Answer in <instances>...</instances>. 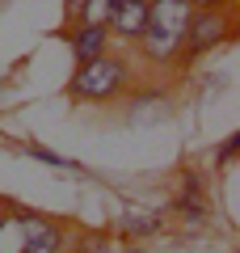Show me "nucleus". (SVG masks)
Here are the masks:
<instances>
[{"label": "nucleus", "mask_w": 240, "mask_h": 253, "mask_svg": "<svg viewBox=\"0 0 240 253\" xmlns=\"http://www.w3.org/2000/svg\"><path fill=\"white\" fill-rule=\"evenodd\" d=\"M190 17H194V4H186V0H152L148 4V26L139 34V55L148 68L169 72L181 63Z\"/></svg>", "instance_id": "nucleus-1"}, {"label": "nucleus", "mask_w": 240, "mask_h": 253, "mask_svg": "<svg viewBox=\"0 0 240 253\" xmlns=\"http://www.w3.org/2000/svg\"><path fill=\"white\" fill-rule=\"evenodd\" d=\"M131 84H135L131 63L118 51H106V55H97V59L76 68V76L68 84V97L72 101H93V106H110L122 93H131Z\"/></svg>", "instance_id": "nucleus-2"}, {"label": "nucleus", "mask_w": 240, "mask_h": 253, "mask_svg": "<svg viewBox=\"0 0 240 253\" xmlns=\"http://www.w3.org/2000/svg\"><path fill=\"white\" fill-rule=\"evenodd\" d=\"M232 34H236V21H232L228 4H219V9H194L190 30H186V55L181 59H202L206 51L223 46Z\"/></svg>", "instance_id": "nucleus-3"}, {"label": "nucleus", "mask_w": 240, "mask_h": 253, "mask_svg": "<svg viewBox=\"0 0 240 253\" xmlns=\"http://www.w3.org/2000/svg\"><path fill=\"white\" fill-rule=\"evenodd\" d=\"M17 224H21V245H26V253H63L68 249V228H63L59 219L17 207Z\"/></svg>", "instance_id": "nucleus-4"}, {"label": "nucleus", "mask_w": 240, "mask_h": 253, "mask_svg": "<svg viewBox=\"0 0 240 253\" xmlns=\"http://www.w3.org/2000/svg\"><path fill=\"white\" fill-rule=\"evenodd\" d=\"M148 4H152V0H118L114 13H110V21H106L110 38H126V42H139L143 26H148Z\"/></svg>", "instance_id": "nucleus-5"}, {"label": "nucleus", "mask_w": 240, "mask_h": 253, "mask_svg": "<svg viewBox=\"0 0 240 253\" xmlns=\"http://www.w3.org/2000/svg\"><path fill=\"white\" fill-rule=\"evenodd\" d=\"M63 38L72 42V55H76L80 63H89V59H97V55L110 51V30L106 26H89V21H80V26L63 30Z\"/></svg>", "instance_id": "nucleus-6"}, {"label": "nucleus", "mask_w": 240, "mask_h": 253, "mask_svg": "<svg viewBox=\"0 0 240 253\" xmlns=\"http://www.w3.org/2000/svg\"><path fill=\"white\" fill-rule=\"evenodd\" d=\"M0 253H26V245H21V224H17V207L0 219Z\"/></svg>", "instance_id": "nucleus-7"}, {"label": "nucleus", "mask_w": 240, "mask_h": 253, "mask_svg": "<svg viewBox=\"0 0 240 253\" xmlns=\"http://www.w3.org/2000/svg\"><path fill=\"white\" fill-rule=\"evenodd\" d=\"M181 207L190 211V219H202V215H206V203H202V194H198V177H194V173H186V190H181Z\"/></svg>", "instance_id": "nucleus-8"}, {"label": "nucleus", "mask_w": 240, "mask_h": 253, "mask_svg": "<svg viewBox=\"0 0 240 253\" xmlns=\"http://www.w3.org/2000/svg\"><path fill=\"white\" fill-rule=\"evenodd\" d=\"M114 4H118V0H89L84 13H80V21H89V26H106L110 13H114ZM80 21H76V26H80Z\"/></svg>", "instance_id": "nucleus-9"}, {"label": "nucleus", "mask_w": 240, "mask_h": 253, "mask_svg": "<svg viewBox=\"0 0 240 253\" xmlns=\"http://www.w3.org/2000/svg\"><path fill=\"white\" fill-rule=\"evenodd\" d=\"M84 4H89V0H63V17H68V26L63 30H72L80 21V13H84Z\"/></svg>", "instance_id": "nucleus-10"}, {"label": "nucleus", "mask_w": 240, "mask_h": 253, "mask_svg": "<svg viewBox=\"0 0 240 253\" xmlns=\"http://www.w3.org/2000/svg\"><path fill=\"white\" fill-rule=\"evenodd\" d=\"M122 228H126V232H152V228H156V219H135V215H126Z\"/></svg>", "instance_id": "nucleus-11"}, {"label": "nucleus", "mask_w": 240, "mask_h": 253, "mask_svg": "<svg viewBox=\"0 0 240 253\" xmlns=\"http://www.w3.org/2000/svg\"><path fill=\"white\" fill-rule=\"evenodd\" d=\"M236 144H240V135H228V144L219 148V165H228L232 156H236Z\"/></svg>", "instance_id": "nucleus-12"}, {"label": "nucleus", "mask_w": 240, "mask_h": 253, "mask_svg": "<svg viewBox=\"0 0 240 253\" xmlns=\"http://www.w3.org/2000/svg\"><path fill=\"white\" fill-rule=\"evenodd\" d=\"M186 4H194V9H219V4H228V0H186Z\"/></svg>", "instance_id": "nucleus-13"}, {"label": "nucleus", "mask_w": 240, "mask_h": 253, "mask_svg": "<svg viewBox=\"0 0 240 253\" xmlns=\"http://www.w3.org/2000/svg\"><path fill=\"white\" fill-rule=\"evenodd\" d=\"M9 211H13V207H9V203H4V199H0V219H4V215H9Z\"/></svg>", "instance_id": "nucleus-14"}, {"label": "nucleus", "mask_w": 240, "mask_h": 253, "mask_svg": "<svg viewBox=\"0 0 240 253\" xmlns=\"http://www.w3.org/2000/svg\"><path fill=\"white\" fill-rule=\"evenodd\" d=\"M131 253H139V249H131Z\"/></svg>", "instance_id": "nucleus-15"}]
</instances>
